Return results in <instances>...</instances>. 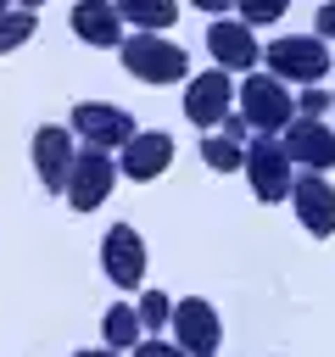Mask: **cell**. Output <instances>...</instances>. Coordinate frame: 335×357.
I'll list each match as a JSON object with an SVG mask.
<instances>
[{
	"mask_svg": "<svg viewBox=\"0 0 335 357\" xmlns=\"http://www.w3.org/2000/svg\"><path fill=\"white\" fill-rule=\"evenodd\" d=\"M117 56H123V73L140 84H179L190 73V50L162 39V33H134L117 45Z\"/></svg>",
	"mask_w": 335,
	"mask_h": 357,
	"instance_id": "obj_1",
	"label": "cell"
},
{
	"mask_svg": "<svg viewBox=\"0 0 335 357\" xmlns=\"http://www.w3.org/2000/svg\"><path fill=\"white\" fill-rule=\"evenodd\" d=\"M234 100H240V117L251 134H279L296 117V100L274 73H246V84H234Z\"/></svg>",
	"mask_w": 335,
	"mask_h": 357,
	"instance_id": "obj_2",
	"label": "cell"
},
{
	"mask_svg": "<svg viewBox=\"0 0 335 357\" xmlns=\"http://www.w3.org/2000/svg\"><path fill=\"white\" fill-rule=\"evenodd\" d=\"M262 56H268V73L279 84H318L329 73V45L313 33H279Z\"/></svg>",
	"mask_w": 335,
	"mask_h": 357,
	"instance_id": "obj_3",
	"label": "cell"
},
{
	"mask_svg": "<svg viewBox=\"0 0 335 357\" xmlns=\"http://www.w3.org/2000/svg\"><path fill=\"white\" fill-rule=\"evenodd\" d=\"M240 167H246V178H251V195L257 201H285L290 195V156H285V145L274 139V134H251L246 139V156H240Z\"/></svg>",
	"mask_w": 335,
	"mask_h": 357,
	"instance_id": "obj_4",
	"label": "cell"
},
{
	"mask_svg": "<svg viewBox=\"0 0 335 357\" xmlns=\"http://www.w3.org/2000/svg\"><path fill=\"white\" fill-rule=\"evenodd\" d=\"M112 184H117V162H112V151H95V145H84L78 156H73V173H67V206L73 212H95L106 195H112Z\"/></svg>",
	"mask_w": 335,
	"mask_h": 357,
	"instance_id": "obj_5",
	"label": "cell"
},
{
	"mask_svg": "<svg viewBox=\"0 0 335 357\" xmlns=\"http://www.w3.org/2000/svg\"><path fill=\"white\" fill-rule=\"evenodd\" d=\"M67 128H73V134H84L95 151H123V145L140 134V128H134V117H128L123 106H106V100H78Z\"/></svg>",
	"mask_w": 335,
	"mask_h": 357,
	"instance_id": "obj_6",
	"label": "cell"
},
{
	"mask_svg": "<svg viewBox=\"0 0 335 357\" xmlns=\"http://www.w3.org/2000/svg\"><path fill=\"white\" fill-rule=\"evenodd\" d=\"M173 346L184 351V357H212L218 351V340H223V329H218V312H212V301H201V296H184V301H173Z\"/></svg>",
	"mask_w": 335,
	"mask_h": 357,
	"instance_id": "obj_7",
	"label": "cell"
},
{
	"mask_svg": "<svg viewBox=\"0 0 335 357\" xmlns=\"http://www.w3.org/2000/svg\"><path fill=\"white\" fill-rule=\"evenodd\" d=\"M279 134H285L279 145H285L290 167H307V173L335 167V128H324V117H290Z\"/></svg>",
	"mask_w": 335,
	"mask_h": 357,
	"instance_id": "obj_8",
	"label": "cell"
},
{
	"mask_svg": "<svg viewBox=\"0 0 335 357\" xmlns=\"http://www.w3.org/2000/svg\"><path fill=\"white\" fill-rule=\"evenodd\" d=\"M100 268H106V279H112L117 290H134V284L145 279V240H140L134 223H112V229H106V240H100Z\"/></svg>",
	"mask_w": 335,
	"mask_h": 357,
	"instance_id": "obj_9",
	"label": "cell"
},
{
	"mask_svg": "<svg viewBox=\"0 0 335 357\" xmlns=\"http://www.w3.org/2000/svg\"><path fill=\"white\" fill-rule=\"evenodd\" d=\"M229 106H234V78H229L223 67L190 78V89H184V117H190L195 128H218V123L229 117Z\"/></svg>",
	"mask_w": 335,
	"mask_h": 357,
	"instance_id": "obj_10",
	"label": "cell"
},
{
	"mask_svg": "<svg viewBox=\"0 0 335 357\" xmlns=\"http://www.w3.org/2000/svg\"><path fill=\"white\" fill-rule=\"evenodd\" d=\"M290 206H296V223L313 234V240H329L335 234V184L329 178H290V195H285Z\"/></svg>",
	"mask_w": 335,
	"mask_h": 357,
	"instance_id": "obj_11",
	"label": "cell"
},
{
	"mask_svg": "<svg viewBox=\"0 0 335 357\" xmlns=\"http://www.w3.org/2000/svg\"><path fill=\"white\" fill-rule=\"evenodd\" d=\"M207 50H212V61L223 73H257V61H262V45L251 39V28L246 22H229V17H212Z\"/></svg>",
	"mask_w": 335,
	"mask_h": 357,
	"instance_id": "obj_12",
	"label": "cell"
},
{
	"mask_svg": "<svg viewBox=\"0 0 335 357\" xmlns=\"http://www.w3.org/2000/svg\"><path fill=\"white\" fill-rule=\"evenodd\" d=\"M34 173L45 190H67V173H73V128H56V123H39L34 128Z\"/></svg>",
	"mask_w": 335,
	"mask_h": 357,
	"instance_id": "obj_13",
	"label": "cell"
},
{
	"mask_svg": "<svg viewBox=\"0 0 335 357\" xmlns=\"http://www.w3.org/2000/svg\"><path fill=\"white\" fill-rule=\"evenodd\" d=\"M168 162H173V134H162V128H140V134L123 145L117 173H128L134 184H145V178H162Z\"/></svg>",
	"mask_w": 335,
	"mask_h": 357,
	"instance_id": "obj_14",
	"label": "cell"
},
{
	"mask_svg": "<svg viewBox=\"0 0 335 357\" xmlns=\"http://www.w3.org/2000/svg\"><path fill=\"white\" fill-rule=\"evenodd\" d=\"M67 22H73V33H78L84 45H95V50H117V45H123V17H117L112 0H78Z\"/></svg>",
	"mask_w": 335,
	"mask_h": 357,
	"instance_id": "obj_15",
	"label": "cell"
},
{
	"mask_svg": "<svg viewBox=\"0 0 335 357\" xmlns=\"http://www.w3.org/2000/svg\"><path fill=\"white\" fill-rule=\"evenodd\" d=\"M123 22H134V33H162L179 22V0H112Z\"/></svg>",
	"mask_w": 335,
	"mask_h": 357,
	"instance_id": "obj_16",
	"label": "cell"
},
{
	"mask_svg": "<svg viewBox=\"0 0 335 357\" xmlns=\"http://www.w3.org/2000/svg\"><path fill=\"white\" fill-rule=\"evenodd\" d=\"M140 329H145V324H140V312H134L128 301H117V307L100 312V340H106L112 351H134V346H140Z\"/></svg>",
	"mask_w": 335,
	"mask_h": 357,
	"instance_id": "obj_17",
	"label": "cell"
},
{
	"mask_svg": "<svg viewBox=\"0 0 335 357\" xmlns=\"http://www.w3.org/2000/svg\"><path fill=\"white\" fill-rule=\"evenodd\" d=\"M34 11H22V6H11V11H0V56H11L17 45H28L34 39Z\"/></svg>",
	"mask_w": 335,
	"mask_h": 357,
	"instance_id": "obj_18",
	"label": "cell"
},
{
	"mask_svg": "<svg viewBox=\"0 0 335 357\" xmlns=\"http://www.w3.org/2000/svg\"><path fill=\"white\" fill-rule=\"evenodd\" d=\"M240 156H246V151H240L234 139H223V134H207V139H201V162H207L212 173H234Z\"/></svg>",
	"mask_w": 335,
	"mask_h": 357,
	"instance_id": "obj_19",
	"label": "cell"
},
{
	"mask_svg": "<svg viewBox=\"0 0 335 357\" xmlns=\"http://www.w3.org/2000/svg\"><path fill=\"white\" fill-rule=\"evenodd\" d=\"M134 312H140L145 329H162V324L173 318V301H168L162 290H140V307H134Z\"/></svg>",
	"mask_w": 335,
	"mask_h": 357,
	"instance_id": "obj_20",
	"label": "cell"
},
{
	"mask_svg": "<svg viewBox=\"0 0 335 357\" xmlns=\"http://www.w3.org/2000/svg\"><path fill=\"white\" fill-rule=\"evenodd\" d=\"M234 6H240V22H246V28H257V22L285 17V6H290V0H234Z\"/></svg>",
	"mask_w": 335,
	"mask_h": 357,
	"instance_id": "obj_21",
	"label": "cell"
},
{
	"mask_svg": "<svg viewBox=\"0 0 335 357\" xmlns=\"http://www.w3.org/2000/svg\"><path fill=\"white\" fill-rule=\"evenodd\" d=\"M324 112H329V89H302L296 117H324Z\"/></svg>",
	"mask_w": 335,
	"mask_h": 357,
	"instance_id": "obj_22",
	"label": "cell"
},
{
	"mask_svg": "<svg viewBox=\"0 0 335 357\" xmlns=\"http://www.w3.org/2000/svg\"><path fill=\"white\" fill-rule=\"evenodd\" d=\"M134 357H179V346H173V340H140Z\"/></svg>",
	"mask_w": 335,
	"mask_h": 357,
	"instance_id": "obj_23",
	"label": "cell"
},
{
	"mask_svg": "<svg viewBox=\"0 0 335 357\" xmlns=\"http://www.w3.org/2000/svg\"><path fill=\"white\" fill-rule=\"evenodd\" d=\"M218 128H223V139H234V145H240V139H246V134H251V128H246V117H240V112H229V117H223V123H218Z\"/></svg>",
	"mask_w": 335,
	"mask_h": 357,
	"instance_id": "obj_24",
	"label": "cell"
},
{
	"mask_svg": "<svg viewBox=\"0 0 335 357\" xmlns=\"http://www.w3.org/2000/svg\"><path fill=\"white\" fill-rule=\"evenodd\" d=\"M318 33H324V39H335V0H324V6H318Z\"/></svg>",
	"mask_w": 335,
	"mask_h": 357,
	"instance_id": "obj_25",
	"label": "cell"
},
{
	"mask_svg": "<svg viewBox=\"0 0 335 357\" xmlns=\"http://www.w3.org/2000/svg\"><path fill=\"white\" fill-rule=\"evenodd\" d=\"M190 6H201V11H207V17H223V11H229V6H234V0H190Z\"/></svg>",
	"mask_w": 335,
	"mask_h": 357,
	"instance_id": "obj_26",
	"label": "cell"
},
{
	"mask_svg": "<svg viewBox=\"0 0 335 357\" xmlns=\"http://www.w3.org/2000/svg\"><path fill=\"white\" fill-rule=\"evenodd\" d=\"M73 357H117L112 346H100V351H73Z\"/></svg>",
	"mask_w": 335,
	"mask_h": 357,
	"instance_id": "obj_27",
	"label": "cell"
},
{
	"mask_svg": "<svg viewBox=\"0 0 335 357\" xmlns=\"http://www.w3.org/2000/svg\"><path fill=\"white\" fill-rule=\"evenodd\" d=\"M17 6H22V11H39V6H45V0H17Z\"/></svg>",
	"mask_w": 335,
	"mask_h": 357,
	"instance_id": "obj_28",
	"label": "cell"
},
{
	"mask_svg": "<svg viewBox=\"0 0 335 357\" xmlns=\"http://www.w3.org/2000/svg\"><path fill=\"white\" fill-rule=\"evenodd\" d=\"M0 11H11V0H0Z\"/></svg>",
	"mask_w": 335,
	"mask_h": 357,
	"instance_id": "obj_29",
	"label": "cell"
}]
</instances>
